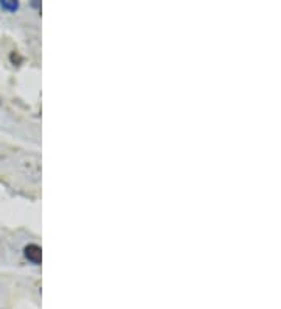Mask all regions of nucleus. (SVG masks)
<instances>
[{"label": "nucleus", "mask_w": 281, "mask_h": 309, "mask_svg": "<svg viewBox=\"0 0 281 309\" xmlns=\"http://www.w3.org/2000/svg\"><path fill=\"white\" fill-rule=\"evenodd\" d=\"M24 254H25V258L29 259L32 264H41L43 253H41V247H39V245L29 244L24 248Z\"/></svg>", "instance_id": "nucleus-1"}, {"label": "nucleus", "mask_w": 281, "mask_h": 309, "mask_svg": "<svg viewBox=\"0 0 281 309\" xmlns=\"http://www.w3.org/2000/svg\"><path fill=\"white\" fill-rule=\"evenodd\" d=\"M2 5L4 10H8V11H16L19 8V4L18 2H13V0H5V2L0 4Z\"/></svg>", "instance_id": "nucleus-2"}]
</instances>
